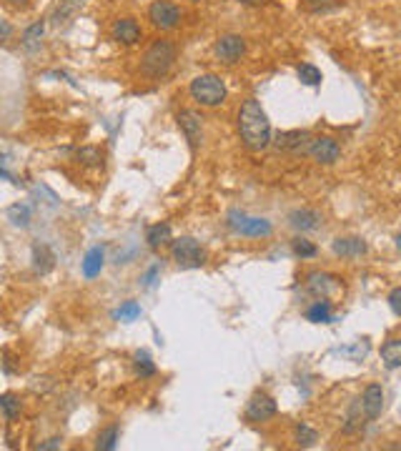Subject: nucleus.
<instances>
[{"label":"nucleus","mask_w":401,"mask_h":451,"mask_svg":"<svg viewBox=\"0 0 401 451\" xmlns=\"http://www.w3.org/2000/svg\"><path fill=\"white\" fill-rule=\"evenodd\" d=\"M294 438H296V444L299 446H304V449H308V446H313L316 441H319V434H316V429H311L308 424H296V429H294Z\"/></svg>","instance_id":"25"},{"label":"nucleus","mask_w":401,"mask_h":451,"mask_svg":"<svg viewBox=\"0 0 401 451\" xmlns=\"http://www.w3.org/2000/svg\"><path fill=\"white\" fill-rule=\"evenodd\" d=\"M158 271H161V266H158V263H153V266H150V269L146 271V276H143V286H153V283H156Z\"/></svg>","instance_id":"34"},{"label":"nucleus","mask_w":401,"mask_h":451,"mask_svg":"<svg viewBox=\"0 0 401 451\" xmlns=\"http://www.w3.org/2000/svg\"><path fill=\"white\" fill-rule=\"evenodd\" d=\"M188 93H191V98H194L198 106L219 108L226 100V83L213 73L196 75L194 81H191V86H188Z\"/></svg>","instance_id":"3"},{"label":"nucleus","mask_w":401,"mask_h":451,"mask_svg":"<svg viewBox=\"0 0 401 451\" xmlns=\"http://www.w3.org/2000/svg\"><path fill=\"white\" fill-rule=\"evenodd\" d=\"M118 436H120L118 426H116V424L106 426V429L98 434V438H95V449H98V451H113L116 446H118Z\"/></svg>","instance_id":"22"},{"label":"nucleus","mask_w":401,"mask_h":451,"mask_svg":"<svg viewBox=\"0 0 401 451\" xmlns=\"http://www.w3.org/2000/svg\"><path fill=\"white\" fill-rule=\"evenodd\" d=\"M333 253L341 258H359L366 253V244H363V238H356V236H349V238H336L333 241Z\"/></svg>","instance_id":"15"},{"label":"nucleus","mask_w":401,"mask_h":451,"mask_svg":"<svg viewBox=\"0 0 401 451\" xmlns=\"http://www.w3.org/2000/svg\"><path fill=\"white\" fill-rule=\"evenodd\" d=\"M382 361L386 369H401V338H388L382 346Z\"/></svg>","instance_id":"20"},{"label":"nucleus","mask_w":401,"mask_h":451,"mask_svg":"<svg viewBox=\"0 0 401 451\" xmlns=\"http://www.w3.org/2000/svg\"><path fill=\"white\" fill-rule=\"evenodd\" d=\"M311 143V136L306 131H281L274 136V145L281 150H291V153H299V150H306Z\"/></svg>","instance_id":"14"},{"label":"nucleus","mask_w":401,"mask_h":451,"mask_svg":"<svg viewBox=\"0 0 401 451\" xmlns=\"http://www.w3.org/2000/svg\"><path fill=\"white\" fill-rule=\"evenodd\" d=\"M171 256H173L178 269H200L206 263V251L200 248V244L191 236L175 238L171 246Z\"/></svg>","instance_id":"4"},{"label":"nucleus","mask_w":401,"mask_h":451,"mask_svg":"<svg viewBox=\"0 0 401 451\" xmlns=\"http://www.w3.org/2000/svg\"><path fill=\"white\" fill-rule=\"evenodd\" d=\"M228 226H231L236 233H241V236H251V238H266L274 233L271 221L251 219V216H244V213H238V211L228 213Z\"/></svg>","instance_id":"5"},{"label":"nucleus","mask_w":401,"mask_h":451,"mask_svg":"<svg viewBox=\"0 0 401 451\" xmlns=\"http://www.w3.org/2000/svg\"><path fill=\"white\" fill-rule=\"evenodd\" d=\"M306 319L311 321V324H331V321H333L331 301H329V299H316L311 306H308Z\"/></svg>","instance_id":"19"},{"label":"nucleus","mask_w":401,"mask_h":451,"mask_svg":"<svg viewBox=\"0 0 401 451\" xmlns=\"http://www.w3.org/2000/svg\"><path fill=\"white\" fill-rule=\"evenodd\" d=\"M148 18H150V23H153V28H158V31H171V28H175L178 20H181V10H178L171 0H156V3L148 8Z\"/></svg>","instance_id":"8"},{"label":"nucleus","mask_w":401,"mask_h":451,"mask_svg":"<svg viewBox=\"0 0 401 451\" xmlns=\"http://www.w3.org/2000/svg\"><path fill=\"white\" fill-rule=\"evenodd\" d=\"M306 291L316 299H331L341 291V283H338L336 276L331 274H308L306 276Z\"/></svg>","instance_id":"10"},{"label":"nucleus","mask_w":401,"mask_h":451,"mask_svg":"<svg viewBox=\"0 0 401 451\" xmlns=\"http://www.w3.org/2000/svg\"><path fill=\"white\" fill-rule=\"evenodd\" d=\"M75 158H78L83 166H100V161H103V153H100L98 148H93V145H88V148L78 150V153H75Z\"/></svg>","instance_id":"31"},{"label":"nucleus","mask_w":401,"mask_h":451,"mask_svg":"<svg viewBox=\"0 0 401 451\" xmlns=\"http://www.w3.org/2000/svg\"><path fill=\"white\" fill-rule=\"evenodd\" d=\"M238 136H241V143L253 153H261L274 143L269 116L256 98L244 100V106L238 111Z\"/></svg>","instance_id":"1"},{"label":"nucleus","mask_w":401,"mask_h":451,"mask_svg":"<svg viewBox=\"0 0 401 451\" xmlns=\"http://www.w3.org/2000/svg\"><path fill=\"white\" fill-rule=\"evenodd\" d=\"M306 3H319V0H306Z\"/></svg>","instance_id":"38"},{"label":"nucleus","mask_w":401,"mask_h":451,"mask_svg":"<svg viewBox=\"0 0 401 451\" xmlns=\"http://www.w3.org/2000/svg\"><path fill=\"white\" fill-rule=\"evenodd\" d=\"M276 411H278L276 401L271 399L269 394H263V391H256V394L249 399V404H246V419H249L251 424H263V421L274 419Z\"/></svg>","instance_id":"7"},{"label":"nucleus","mask_w":401,"mask_h":451,"mask_svg":"<svg viewBox=\"0 0 401 451\" xmlns=\"http://www.w3.org/2000/svg\"><path fill=\"white\" fill-rule=\"evenodd\" d=\"M141 35H143V31L133 18H118L111 25V38L120 45H136Z\"/></svg>","instance_id":"11"},{"label":"nucleus","mask_w":401,"mask_h":451,"mask_svg":"<svg viewBox=\"0 0 401 451\" xmlns=\"http://www.w3.org/2000/svg\"><path fill=\"white\" fill-rule=\"evenodd\" d=\"M8 219H10L15 226H23V228H25V226L31 223V208L15 203V206L8 208Z\"/></svg>","instance_id":"29"},{"label":"nucleus","mask_w":401,"mask_h":451,"mask_svg":"<svg viewBox=\"0 0 401 451\" xmlns=\"http://www.w3.org/2000/svg\"><path fill=\"white\" fill-rule=\"evenodd\" d=\"M178 128L183 131L186 141L191 143V148H198L200 138H203V128H200V116L196 111H181L178 113Z\"/></svg>","instance_id":"12"},{"label":"nucleus","mask_w":401,"mask_h":451,"mask_svg":"<svg viewBox=\"0 0 401 451\" xmlns=\"http://www.w3.org/2000/svg\"><path fill=\"white\" fill-rule=\"evenodd\" d=\"M103 256H106L103 246H95V248H91L86 253V258H83V263H81V269H83V276H86L88 281H91V278H95V276H100V271H103Z\"/></svg>","instance_id":"17"},{"label":"nucleus","mask_w":401,"mask_h":451,"mask_svg":"<svg viewBox=\"0 0 401 451\" xmlns=\"http://www.w3.org/2000/svg\"><path fill=\"white\" fill-rule=\"evenodd\" d=\"M213 53L221 63L233 65L246 56V40L241 35H221L213 45Z\"/></svg>","instance_id":"9"},{"label":"nucleus","mask_w":401,"mask_h":451,"mask_svg":"<svg viewBox=\"0 0 401 451\" xmlns=\"http://www.w3.org/2000/svg\"><path fill=\"white\" fill-rule=\"evenodd\" d=\"M306 153L319 163V166H333V163L341 158V145H338V141L331 136H316V138H311Z\"/></svg>","instance_id":"6"},{"label":"nucleus","mask_w":401,"mask_h":451,"mask_svg":"<svg viewBox=\"0 0 401 451\" xmlns=\"http://www.w3.org/2000/svg\"><path fill=\"white\" fill-rule=\"evenodd\" d=\"M53 266H56L53 251L48 246H36L33 248V269H36V274H48Z\"/></svg>","instance_id":"21"},{"label":"nucleus","mask_w":401,"mask_h":451,"mask_svg":"<svg viewBox=\"0 0 401 451\" xmlns=\"http://www.w3.org/2000/svg\"><path fill=\"white\" fill-rule=\"evenodd\" d=\"M288 223L294 226L296 231H316L321 226V213L311 211V208H299L288 216Z\"/></svg>","instance_id":"16"},{"label":"nucleus","mask_w":401,"mask_h":451,"mask_svg":"<svg viewBox=\"0 0 401 451\" xmlns=\"http://www.w3.org/2000/svg\"><path fill=\"white\" fill-rule=\"evenodd\" d=\"M133 369H136V376H141V379L156 376V363H153V358H150L146 351H138L136 354V358H133Z\"/></svg>","instance_id":"24"},{"label":"nucleus","mask_w":401,"mask_h":451,"mask_svg":"<svg viewBox=\"0 0 401 451\" xmlns=\"http://www.w3.org/2000/svg\"><path fill=\"white\" fill-rule=\"evenodd\" d=\"M173 61H175V45L171 40H156L143 53V58H141V73L146 78L158 81V78H163V75L168 73Z\"/></svg>","instance_id":"2"},{"label":"nucleus","mask_w":401,"mask_h":451,"mask_svg":"<svg viewBox=\"0 0 401 451\" xmlns=\"http://www.w3.org/2000/svg\"><path fill=\"white\" fill-rule=\"evenodd\" d=\"M8 38H10V23L3 20V40H8Z\"/></svg>","instance_id":"37"},{"label":"nucleus","mask_w":401,"mask_h":451,"mask_svg":"<svg viewBox=\"0 0 401 451\" xmlns=\"http://www.w3.org/2000/svg\"><path fill=\"white\" fill-rule=\"evenodd\" d=\"M116 319H118V321H125V324H128V321L141 319V306H138L136 301H125L123 306H120L118 311H116Z\"/></svg>","instance_id":"30"},{"label":"nucleus","mask_w":401,"mask_h":451,"mask_svg":"<svg viewBox=\"0 0 401 451\" xmlns=\"http://www.w3.org/2000/svg\"><path fill=\"white\" fill-rule=\"evenodd\" d=\"M361 409L366 413V419L374 421L382 416L384 411V388L379 383H369V386L363 388L361 394Z\"/></svg>","instance_id":"13"},{"label":"nucleus","mask_w":401,"mask_h":451,"mask_svg":"<svg viewBox=\"0 0 401 451\" xmlns=\"http://www.w3.org/2000/svg\"><path fill=\"white\" fill-rule=\"evenodd\" d=\"M399 248H401V236H399Z\"/></svg>","instance_id":"39"},{"label":"nucleus","mask_w":401,"mask_h":451,"mask_svg":"<svg viewBox=\"0 0 401 451\" xmlns=\"http://www.w3.org/2000/svg\"><path fill=\"white\" fill-rule=\"evenodd\" d=\"M36 449H40V451H45V449H61V438H48V441H43V444H38Z\"/></svg>","instance_id":"35"},{"label":"nucleus","mask_w":401,"mask_h":451,"mask_svg":"<svg viewBox=\"0 0 401 451\" xmlns=\"http://www.w3.org/2000/svg\"><path fill=\"white\" fill-rule=\"evenodd\" d=\"M388 306H391V311L401 319V288H394V291L388 294Z\"/></svg>","instance_id":"33"},{"label":"nucleus","mask_w":401,"mask_h":451,"mask_svg":"<svg viewBox=\"0 0 401 451\" xmlns=\"http://www.w3.org/2000/svg\"><path fill=\"white\" fill-rule=\"evenodd\" d=\"M13 8H18V10H25V8L31 6V0H8Z\"/></svg>","instance_id":"36"},{"label":"nucleus","mask_w":401,"mask_h":451,"mask_svg":"<svg viewBox=\"0 0 401 451\" xmlns=\"http://www.w3.org/2000/svg\"><path fill=\"white\" fill-rule=\"evenodd\" d=\"M361 416H366V413H363L361 399H359V401H354V404H351V409H349V416H346V424H344V434L361 432V426H363Z\"/></svg>","instance_id":"23"},{"label":"nucleus","mask_w":401,"mask_h":451,"mask_svg":"<svg viewBox=\"0 0 401 451\" xmlns=\"http://www.w3.org/2000/svg\"><path fill=\"white\" fill-rule=\"evenodd\" d=\"M171 241H173V231H171L168 223H156V226H150L148 231H146V244H148L153 251L163 248V246H168Z\"/></svg>","instance_id":"18"},{"label":"nucleus","mask_w":401,"mask_h":451,"mask_svg":"<svg viewBox=\"0 0 401 451\" xmlns=\"http://www.w3.org/2000/svg\"><path fill=\"white\" fill-rule=\"evenodd\" d=\"M296 73H299V81L304 86H319L321 83V70L316 65H311V63H301L299 68H296Z\"/></svg>","instance_id":"28"},{"label":"nucleus","mask_w":401,"mask_h":451,"mask_svg":"<svg viewBox=\"0 0 401 451\" xmlns=\"http://www.w3.org/2000/svg\"><path fill=\"white\" fill-rule=\"evenodd\" d=\"M0 409H3V419H6L8 424L20 416V401L13 394H3V399H0Z\"/></svg>","instance_id":"27"},{"label":"nucleus","mask_w":401,"mask_h":451,"mask_svg":"<svg viewBox=\"0 0 401 451\" xmlns=\"http://www.w3.org/2000/svg\"><path fill=\"white\" fill-rule=\"evenodd\" d=\"M43 31H45V23H43V20H38V23L28 25V28H25V33H23V45H25V48H28V50L38 48V43H40V38H43Z\"/></svg>","instance_id":"26"},{"label":"nucleus","mask_w":401,"mask_h":451,"mask_svg":"<svg viewBox=\"0 0 401 451\" xmlns=\"http://www.w3.org/2000/svg\"><path fill=\"white\" fill-rule=\"evenodd\" d=\"M291 248H294V253L299 258H313L316 256V246L311 244V241H306V238H294L291 241Z\"/></svg>","instance_id":"32"}]
</instances>
